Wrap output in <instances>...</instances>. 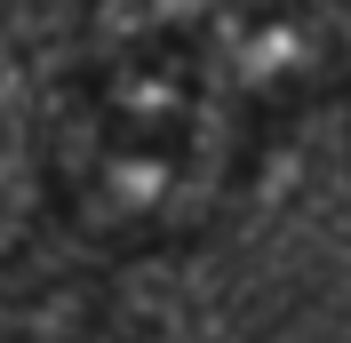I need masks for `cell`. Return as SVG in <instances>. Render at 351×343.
Returning a JSON list of instances; mask_svg holds the SVG:
<instances>
[{
	"mask_svg": "<svg viewBox=\"0 0 351 343\" xmlns=\"http://www.w3.org/2000/svg\"><path fill=\"white\" fill-rule=\"evenodd\" d=\"M247 160V112L223 96L199 32L96 48L48 144V208L96 248L192 239Z\"/></svg>",
	"mask_w": 351,
	"mask_h": 343,
	"instance_id": "cell-1",
	"label": "cell"
},
{
	"mask_svg": "<svg viewBox=\"0 0 351 343\" xmlns=\"http://www.w3.org/2000/svg\"><path fill=\"white\" fill-rule=\"evenodd\" d=\"M0 343H120L112 311L96 296V279L80 272H48L0 296Z\"/></svg>",
	"mask_w": 351,
	"mask_h": 343,
	"instance_id": "cell-2",
	"label": "cell"
}]
</instances>
